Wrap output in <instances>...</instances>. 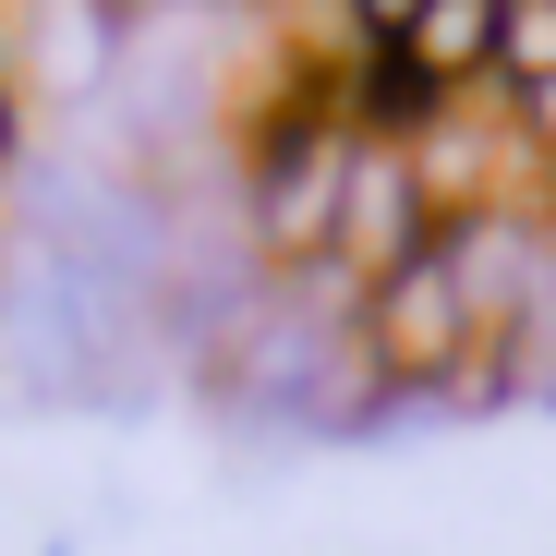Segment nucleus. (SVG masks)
I'll return each mask as SVG.
<instances>
[{"instance_id":"f257e3e1","label":"nucleus","mask_w":556,"mask_h":556,"mask_svg":"<svg viewBox=\"0 0 556 556\" xmlns=\"http://www.w3.org/2000/svg\"><path fill=\"white\" fill-rule=\"evenodd\" d=\"M339 181H351V122L339 110H291L254 146V169H242V242L266 254V278L339 254Z\"/></svg>"},{"instance_id":"f03ea898","label":"nucleus","mask_w":556,"mask_h":556,"mask_svg":"<svg viewBox=\"0 0 556 556\" xmlns=\"http://www.w3.org/2000/svg\"><path fill=\"white\" fill-rule=\"evenodd\" d=\"M472 351H484V327H472V303H459V278H447V242L412 254L400 278H376V303H363V363H376L388 400L424 412Z\"/></svg>"},{"instance_id":"7ed1b4c3","label":"nucleus","mask_w":556,"mask_h":556,"mask_svg":"<svg viewBox=\"0 0 556 556\" xmlns=\"http://www.w3.org/2000/svg\"><path fill=\"white\" fill-rule=\"evenodd\" d=\"M412 254H435V206L412 181V146L400 134H351V181H339V266L376 291V278H400Z\"/></svg>"},{"instance_id":"20e7f679","label":"nucleus","mask_w":556,"mask_h":556,"mask_svg":"<svg viewBox=\"0 0 556 556\" xmlns=\"http://www.w3.org/2000/svg\"><path fill=\"white\" fill-rule=\"evenodd\" d=\"M496 13H508V0H424L388 61L412 85H435V98H472V85H496Z\"/></svg>"},{"instance_id":"39448f33","label":"nucleus","mask_w":556,"mask_h":556,"mask_svg":"<svg viewBox=\"0 0 556 556\" xmlns=\"http://www.w3.org/2000/svg\"><path fill=\"white\" fill-rule=\"evenodd\" d=\"M496 85L508 98H544L556 85V0H508L496 13Z\"/></svg>"},{"instance_id":"423d86ee","label":"nucleus","mask_w":556,"mask_h":556,"mask_svg":"<svg viewBox=\"0 0 556 556\" xmlns=\"http://www.w3.org/2000/svg\"><path fill=\"white\" fill-rule=\"evenodd\" d=\"M412 13H424V0H351V25L376 37V49H400V37H412Z\"/></svg>"},{"instance_id":"0eeeda50","label":"nucleus","mask_w":556,"mask_h":556,"mask_svg":"<svg viewBox=\"0 0 556 556\" xmlns=\"http://www.w3.org/2000/svg\"><path fill=\"white\" fill-rule=\"evenodd\" d=\"M13 169H25V85L0 73V181H13Z\"/></svg>"}]
</instances>
